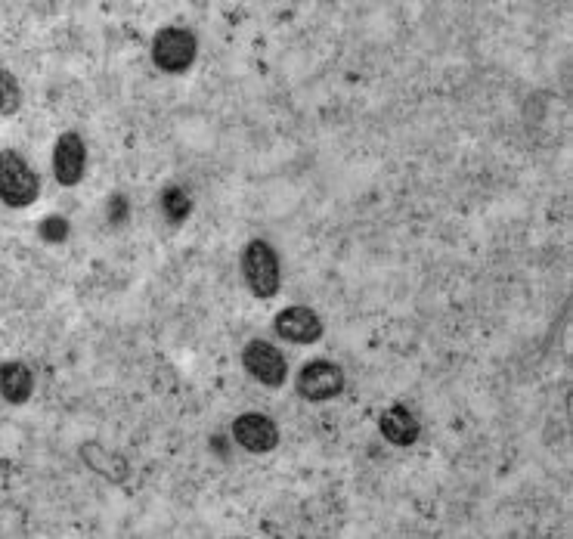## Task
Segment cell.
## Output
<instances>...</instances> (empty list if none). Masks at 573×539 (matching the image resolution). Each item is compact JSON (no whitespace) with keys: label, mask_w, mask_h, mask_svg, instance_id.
<instances>
[{"label":"cell","mask_w":573,"mask_h":539,"mask_svg":"<svg viewBox=\"0 0 573 539\" xmlns=\"http://www.w3.org/2000/svg\"><path fill=\"white\" fill-rule=\"evenodd\" d=\"M38 174L28 168V162L13 152L4 149L0 152V202L10 205V208H25L38 199Z\"/></svg>","instance_id":"obj_1"},{"label":"cell","mask_w":573,"mask_h":539,"mask_svg":"<svg viewBox=\"0 0 573 539\" xmlns=\"http://www.w3.org/2000/svg\"><path fill=\"white\" fill-rule=\"evenodd\" d=\"M242 276L248 282L251 295L273 298L279 292V258L270 242L251 239L242 251Z\"/></svg>","instance_id":"obj_2"},{"label":"cell","mask_w":573,"mask_h":539,"mask_svg":"<svg viewBox=\"0 0 573 539\" xmlns=\"http://www.w3.org/2000/svg\"><path fill=\"white\" fill-rule=\"evenodd\" d=\"M199 41L186 28H162L152 38V62L168 75H180L196 62Z\"/></svg>","instance_id":"obj_3"},{"label":"cell","mask_w":573,"mask_h":539,"mask_svg":"<svg viewBox=\"0 0 573 539\" xmlns=\"http://www.w3.org/2000/svg\"><path fill=\"white\" fill-rule=\"evenodd\" d=\"M344 391V372L332 360H310L298 375V394L310 403L332 400Z\"/></svg>","instance_id":"obj_4"},{"label":"cell","mask_w":573,"mask_h":539,"mask_svg":"<svg viewBox=\"0 0 573 539\" xmlns=\"http://www.w3.org/2000/svg\"><path fill=\"white\" fill-rule=\"evenodd\" d=\"M242 366L258 378L261 385L267 388H279L285 382V375H289V363H285V357L276 351L273 344L261 341V338H254L245 344V351H242Z\"/></svg>","instance_id":"obj_5"},{"label":"cell","mask_w":573,"mask_h":539,"mask_svg":"<svg viewBox=\"0 0 573 539\" xmlns=\"http://www.w3.org/2000/svg\"><path fill=\"white\" fill-rule=\"evenodd\" d=\"M233 437L248 453H270L279 443V428L264 412H245L233 422Z\"/></svg>","instance_id":"obj_6"},{"label":"cell","mask_w":573,"mask_h":539,"mask_svg":"<svg viewBox=\"0 0 573 539\" xmlns=\"http://www.w3.org/2000/svg\"><path fill=\"white\" fill-rule=\"evenodd\" d=\"M273 326L279 338L295 341V344H313L323 338V320L310 307H301V304L279 310Z\"/></svg>","instance_id":"obj_7"},{"label":"cell","mask_w":573,"mask_h":539,"mask_svg":"<svg viewBox=\"0 0 573 539\" xmlns=\"http://www.w3.org/2000/svg\"><path fill=\"white\" fill-rule=\"evenodd\" d=\"M87 168V149L78 134H62L53 149V174L62 186H75L81 183Z\"/></svg>","instance_id":"obj_8"},{"label":"cell","mask_w":573,"mask_h":539,"mask_svg":"<svg viewBox=\"0 0 573 539\" xmlns=\"http://www.w3.org/2000/svg\"><path fill=\"white\" fill-rule=\"evenodd\" d=\"M378 428H381V434H385V440L397 443V447H412V443L419 440V431H422L419 419L412 416L406 406H400V403L381 412Z\"/></svg>","instance_id":"obj_9"},{"label":"cell","mask_w":573,"mask_h":539,"mask_svg":"<svg viewBox=\"0 0 573 539\" xmlns=\"http://www.w3.org/2000/svg\"><path fill=\"white\" fill-rule=\"evenodd\" d=\"M35 391V375L25 363H4L0 366V394L10 403H25Z\"/></svg>","instance_id":"obj_10"},{"label":"cell","mask_w":573,"mask_h":539,"mask_svg":"<svg viewBox=\"0 0 573 539\" xmlns=\"http://www.w3.org/2000/svg\"><path fill=\"white\" fill-rule=\"evenodd\" d=\"M162 211H165V217L171 220V224H183V220L189 217V211H193V199L186 196L183 186H168L162 193Z\"/></svg>","instance_id":"obj_11"},{"label":"cell","mask_w":573,"mask_h":539,"mask_svg":"<svg viewBox=\"0 0 573 539\" xmlns=\"http://www.w3.org/2000/svg\"><path fill=\"white\" fill-rule=\"evenodd\" d=\"M22 103V90L10 72L0 69V115H13Z\"/></svg>","instance_id":"obj_12"},{"label":"cell","mask_w":573,"mask_h":539,"mask_svg":"<svg viewBox=\"0 0 573 539\" xmlns=\"http://www.w3.org/2000/svg\"><path fill=\"white\" fill-rule=\"evenodd\" d=\"M69 236V220L66 217H47L41 224V239L47 242H62Z\"/></svg>","instance_id":"obj_13"},{"label":"cell","mask_w":573,"mask_h":539,"mask_svg":"<svg viewBox=\"0 0 573 539\" xmlns=\"http://www.w3.org/2000/svg\"><path fill=\"white\" fill-rule=\"evenodd\" d=\"M127 211H131V208H127V199L115 193L109 199V220H112V224H121V220H127Z\"/></svg>","instance_id":"obj_14"}]
</instances>
